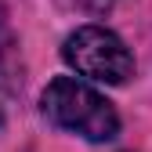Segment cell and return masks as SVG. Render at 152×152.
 I'll use <instances>...</instances> for the list:
<instances>
[{"instance_id": "obj_1", "label": "cell", "mask_w": 152, "mask_h": 152, "mask_svg": "<svg viewBox=\"0 0 152 152\" xmlns=\"http://www.w3.org/2000/svg\"><path fill=\"white\" fill-rule=\"evenodd\" d=\"M44 116L87 141H112L120 134V116L94 87L76 76H58L44 91Z\"/></svg>"}, {"instance_id": "obj_2", "label": "cell", "mask_w": 152, "mask_h": 152, "mask_svg": "<svg viewBox=\"0 0 152 152\" xmlns=\"http://www.w3.org/2000/svg\"><path fill=\"white\" fill-rule=\"evenodd\" d=\"M62 58L80 76L98 83H127L134 72V58H130L127 44L105 26H80L76 33H69Z\"/></svg>"}, {"instance_id": "obj_3", "label": "cell", "mask_w": 152, "mask_h": 152, "mask_svg": "<svg viewBox=\"0 0 152 152\" xmlns=\"http://www.w3.org/2000/svg\"><path fill=\"white\" fill-rule=\"evenodd\" d=\"M18 76H22V62H18V40L7 22V7L0 0V91H15Z\"/></svg>"}, {"instance_id": "obj_4", "label": "cell", "mask_w": 152, "mask_h": 152, "mask_svg": "<svg viewBox=\"0 0 152 152\" xmlns=\"http://www.w3.org/2000/svg\"><path fill=\"white\" fill-rule=\"evenodd\" d=\"M112 4H116V0H80V7H87V11H94V15L112 11Z\"/></svg>"}]
</instances>
